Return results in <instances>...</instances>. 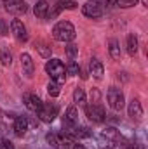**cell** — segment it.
<instances>
[{
  "instance_id": "obj_1",
  "label": "cell",
  "mask_w": 148,
  "mask_h": 149,
  "mask_svg": "<svg viewBox=\"0 0 148 149\" xmlns=\"http://www.w3.org/2000/svg\"><path fill=\"white\" fill-rule=\"evenodd\" d=\"M75 26L70 21H59L54 24L52 28V38L56 42H65V43H70L75 38Z\"/></svg>"
},
{
  "instance_id": "obj_2",
  "label": "cell",
  "mask_w": 148,
  "mask_h": 149,
  "mask_svg": "<svg viewBox=\"0 0 148 149\" xmlns=\"http://www.w3.org/2000/svg\"><path fill=\"white\" fill-rule=\"evenodd\" d=\"M45 73L51 76L52 81H56L59 85H63L66 80V68L59 59H49L45 63Z\"/></svg>"
},
{
  "instance_id": "obj_3",
  "label": "cell",
  "mask_w": 148,
  "mask_h": 149,
  "mask_svg": "<svg viewBox=\"0 0 148 149\" xmlns=\"http://www.w3.org/2000/svg\"><path fill=\"white\" fill-rule=\"evenodd\" d=\"M45 141H47V144H49L51 148H54V149H70L72 144H73V141H72L66 134H63V132H59V134L49 132V134L45 135Z\"/></svg>"
},
{
  "instance_id": "obj_4",
  "label": "cell",
  "mask_w": 148,
  "mask_h": 149,
  "mask_svg": "<svg viewBox=\"0 0 148 149\" xmlns=\"http://www.w3.org/2000/svg\"><path fill=\"white\" fill-rule=\"evenodd\" d=\"M82 14L91 19H98L105 14V7L99 3V0H89L82 5Z\"/></svg>"
},
{
  "instance_id": "obj_5",
  "label": "cell",
  "mask_w": 148,
  "mask_h": 149,
  "mask_svg": "<svg viewBox=\"0 0 148 149\" xmlns=\"http://www.w3.org/2000/svg\"><path fill=\"white\" fill-rule=\"evenodd\" d=\"M106 99H108V104H110V108L113 111H122L125 99H124V94H122L120 88L110 87L108 88V94H106Z\"/></svg>"
},
{
  "instance_id": "obj_6",
  "label": "cell",
  "mask_w": 148,
  "mask_h": 149,
  "mask_svg": "<svg viewBox=\"0 0 148 149\" xmlns=\"http://www.w3.org/2000/svg\"><path fill=\"white\" fill-rule=\"evenodd\" d=\"M85 114H87V118H89L91 121H94V123H103V121L106 120V111H105V108H103L99 102H91V104L85 108Z\"/></svg>"
},
{
  "instance_id": "obj_7",
  "label": "cell",
  "mask_w": 148,
  "mask_h": 149,
  "mask_svg": "<svg viewBox=\"0 0 148 149\" xmlns=\"http://www.w3.org/2000/svg\"><path fill=\"white\" fill-rule=\"evenodd\" d=\"M103 137L110 142V144H117V146H122V148L125 149L129 146V142H127V139L117 130V128H113V127H108V128H105L103 130Z\"/></svg>"
},
{
  "instance_id": "obj_8",
  "label": "cell",
  "mask_w": 148,
  "mask_h": 149,
  "mask_svg": "<svg viewBox=\"0 0 148 149\" xmlns=\"http://www.w3.org/2000/svg\"><path fill=\"white\" fill-rule=\"evenodd\" d=\"M4 9H5L9 14L16 16V17L28 12V5H26L25 0H5V2H4Z\"/></svg>"
},
{
  "instance_id": "obj_9",
  "label": "cell",
  "mask_w": 148,
  "mask_h": 149,
  "mask_svg": "<svg viewBox=\"0 0 148 149\" xmlns=\"http://www.w3.org/2000/svg\"><path fill=\"white\" fill-rule=\"evenodd\" d=\"M37 116L40 121H44V123H52L54 120H56V116H58V108L54 106V104H42V108L37 111Z\"/></svg>"
},
{
  "instance_id": "obj_10",
  "label": "cell",
  "mask_w": 148,
  "mask_h": 149,
  "mask_svg": "<svg viewBox=\"0 0 148 149\" xmlns=\"http://www.w3.org/2000/svg\"><path fill=\"white\" fill-rule=\"evenodd\" d=\"M78 125V109L75 106H70L65 116H63V130H70Z\"/></svg>"
},
{
  "instance_id": "obj_11",
  "label": "cell",
  "mask_w": 148,
  "mask_h": 149,
  "mask_svg": "<svg viewBox=\"0 0 148 149\" xmlns=\"http://www.w3.org/2000/svg\"><path fill=\"white\" fill-rule=\"evenodd\" d=\"M11 31H12V35L18 38L19 42H26V40H28L26 26H25L23 21H19V19H12V21H11Z\"/></svg>"
},
{
  "instance_id": "obj_12",
  "label": "cell",
  "mask_w": 148,
  "mask_h": 149,
  "mask_svg": "<svg viewBox=\"0 0 148 149\" xmlns=\"http://www.w3.org/2000/svg\"><path fill=\"white\" fill-rule=\"evenodd\" d=\"M127 114H129L132 120H136V121H140V120L143 118V106H141L140 99H136V97L131 99V102H129V106H127Z\"/></svg>"
},
{
  "instance_id": "obj_13",
  "label": "cell",
  "mask_w": 148,
  "mask_h": 149,
  "mask_svg": "<svg viewBox=\"0 0 148 149\" xmlns=\"http://www.w3.org/2000/svg\"><path fill=\"white\" fill-rule=\"evenodd\" d=\"M23 102H25V106H26L30 111H33V113H37L38 109L42 108V104H44L42 99L38 97L37 94H30V92L23 95Z\"/></svg>"
},
{
  "instance_id": "obj_14",
  "label": "cell",
  "mask_w": 148,
  "mask_h": 149,
  "mask_svg": "<svg viewBox=\"0 0 148 149\" xmlns=\"http://www.w3.org/2000/svg\"><path fill=\"white\" fill-rule=\"evenodd\" d=\"M19 59H21V70H23V73L26 74V76H33V73H35V63H33L32 56L26 54V52H23Z\"/></svg>"
},
{
  "instance_id": "obj_15",
  "label": "cell",
  "mask_w": 148,
  "mask_h": 149,
  "mask_svg": "<svg viewBox=\"0 0 148 149\" xmlns=\"http://www.w3.org/2000/svg\"><path fill=\"white\" fill-rule=\"evenodd\" d=\"M28 120H26V116H18V118H14V125H12V130H14V134H16V137H23L26 132H28Z\"/></svg>"
},
{
  "instance_id": "obj_16",
  "label": "cell",
  "mask_w": 148,
  "mask_h": 149,
  "mask_svg": "<svg viewBox=\"0 0 148 149\" xmlns=\"http://www.w3.org/2000/svg\"><path fill=\"white\" fill-rule=\"evenodd\" d=\"M89 74H91L92 78H96V80H101L103 74H105V66H103V63L98 61V59H91V63H89Z\"/></svg>"
},
{
  "instance_id": "obj_17",
  "label": "cell",
  "mask_w": 148,
  "mask_h": 149,
  "mask_svg": "<svg viewBox=\"0 0 148 149\" xmlns=\"http://www.w3.org/2000/svg\"><path fill=\"white\" fill-rule=\"evenodd\" d=\"M47 12H49V2L47 0H38V2H35L33 14L37 16L38 19H45L47 17Z\"/></svg>"
},
{
  "instance_id": "obj_18",
  "label": "cell",
  "mask_w": 148,
  "mask_h": 149,
  "mask_svg": "<svg viewBox=\"0 0 148 149\" xmlns=\"http://www.w3.org/2000/svg\"><path fill=\"white\" fill-rule=\"evenodd\" d=\"M35 49H37V52L42 56V57H45V59H49L51 57V47H49V43L47 42H44V40H37L35 42Z\"/></svg>"
},
{
  "instance_id": "obj_19",
  "label": "cell",
  "mask_w": 148,
  "mask_h": 149,
  "mask_svg": "<svg viewBox=\"0 0 148 149\" xmlns=\"http://www.w3.org/2000/svg\"><path fill=\"white\" fill-rule=\"evenodd\" d=\"M108 45H110V47H108L110 57L115 59V61H118V59H120V43H118V40H117V38H111Z\"/></svg>"
},
{
  "instance_id": "obj_20",
  "label": "cell",
  "mask_w": 148,
  "mask_h": 149,
  "mask_svg": "<svg viewBox=\"0 0 148 149\" xmlns=\"http://www.w3.org/2000/svg\"><path fill=\"white\" fill-rule=\"evenodd\" d=\"M136 52H138V37L134 33H129L127 35V54L136 56Z\"/></svg>"
},
{
  "instance_id": "obj_21",
  "label": "cell",
  "mask_w": 148,
  "mask_h": 149,
  "mask_svg": "<svg viewBox=\"0 0 148 149\" xmlns=\"http://www.w3.org/2000/svg\"><path fill=\"white\" fill-rule=\"evenodd\" d=\"M85 92H84V88H80V87H77L73 90V102L75 104H78V106H82V104H85Z\"/></svg>"
},
{
  "instance_id": "obj_22",
  "label": "cell",
  "mask_w": 148,
  "mask_h": 149,
  "mask_svg": "<svg viewBox=\"0 0 148 149\" xmlns=\"http://www.w3.org/2000/svg\"><path fill=\"white\" fill-rule=\"evenodd\" d=\"M47 94H49L51 97H58V95L61 94V85L51 80V81L47 83Z\"/></svg>"
},
{
  "instance_id": "obj_23",
  "label": "cell",
  "mask_w": 148,
  "mask_h": 149,
  "mask_svg": "<svg viewBox=\"0 0 148 149\" xmlns=\"http://www.w3.org/2000/svg\"><path fill=\"white\" fill-rule=\"evenodd\" d=\"M77 2L75 0H59L58 3H56V7L59 9V10H65V9H68V10H73V9H77Z\"/></svg>"
},
{
  "instance_id": "obj_24",
  "label": "cell",
  "mask_w": 148,
  "mask_h": 149,
  "mask_svg": "<svg viewBox=\"0 0 148 149\" xmlns=\"http://www.w3.org/2000/svg\"><path fill=\"white\" fill-rule=\"evenodd\" d=\"M0 63H2V66H11L12 64V56H11L9 50H2L0 52Z\"/></svg>"
},
{
  "instance_id": "obj_25",
  "label": "cell",
  "mask_w": 148,
  "mask_h": 149,
  "mask_svg": "<svg viewBox=\"0 0 148 149\" xmlns=\"http://www.w3.org/2000/svg\"><path fill=\"white\" fill-rule=\"evenodd\" d=\"M66 56H68L70 59H75V57L78 56V47H77L75 43H72V42L66 45Z\"/></svg>"
},
{
  "instance_id": "obj_26",
  "label": "cell",
  "mask_w": 148,
  "mask_h": 149,
  "mask_svg": "<svg viewBox=\"0 0 148 149\" xmlns=\"http://www.w3.org/2000/svg\"><path fill=\"white\" fill-rule=\"evenodd\" d=\"M138 3V0H117L115 5L120 7V9H129V7H134Z\"/></svg>"
},
{
  "instance_id": "obj_27",
  "label": "cell",
  "mask_w": 148,
  "mask_h": 149,
  "mask_svg": "<svg viewBox=\"0 0 148 149\" xmlns=\"http://www.w3.org/2000/svg\"><path fill=\"white\" fill-rule=\"evenodd\" d=\"M66 73H68V74H73V76H75V74H80V66H78L75 61H72V63L66 66Z\"/></svg>"
},
{
  "instance_id": "obj_28",
  "label": "cell",
  "mask_w": 148,
  "mask_h": 149,
  "mask_svg": "<svg viewBox=\"0 0 148 149\" xmlns=\"http://www.w3.org/2000/svg\"><path fill=\"white\" fill-rule=\"evenodd\" d=\"M0 149H14V144L9 139H2L0 137Z\"/></svg>"
},
{
  "instance_id": "obj_29",
  "label": "cell",
  "mask_w": 148,
  "mask_h": 149,
  "mask_svg": "<svg viewBox=\"0 0 148 149\" xmlns=\"http://www.w3.org/2000/svg\"><path fill=\"white\" fill-rule=\"evenodd\" d=\"M0 35L2 37H7L9 35V26H7V23L4 19H0Z\"/></svg>"
},
{
  "instance_id": "obj_30",
  "label": "cell",
  "mask_w": 148,
  "mask_h": 149,
  "mask_svg": "<svg viewBox=\"0 0 148 149\" xmlns=\"http://www.w3.org/2000/svg\"><path fill=\"white\" fill-rule=\"evenodd\" d=\"M115 2H117V0H99V3L105 7V10H106L108 7H111V5H115Z\"/></svg>"
},
{
  "instance_id": "obj_31",
  "label": "cell",
  "mask_w": 148,
  "mask_h": 149,
  "mask_svg": "<svg viewBox=\"0 0 148 149\" xmlns=\"http://www.w3.org/2000/svg\"><path fill=\"white\" fill-rule=\"evenodd\" d=\"M26 120H28V127H35V128L38 127V120L37 118H28V116H26Z\"/></svg>"
},
{
  "instance_id": "obj_32",
  "label": "cell",
  "mask_w": 148,
  "mask_h": 149,
  "mask_svg": "<svg viewBox=\"0 0 148 149\" xmlns=\"http://www.w3.org/2000/svg\"><path fill=\"white\" fill-rule=\"evenodd\" d=\"M70 149H85V146H84V144H78V142H73Z\"/></svg>"
},
{
  "instance_id": "obj_33",
  "label": "cell",
  "mask_w": 148,
  "mask_h": 149,
  "mask_svg": "<svg viewBox=\"0 0 148 149\" xmlns=\"http://www.w3.org/2000/svg\"><path fill=\"white\" fill-rule=\"evenodd\" d=\"M125 149H143V146L141 144H129Z\"/></svg>"
},
{
  "instance_id": "obj_34",
  "label": "cell",
  "mask_w": 148,
  "mask_h": 149,
  "mask_svg": "<svg viewBox=\"0 0 148 149\" xmlns=\"http://www.w3.org/2000/svg\"><path fill=\"white\" fill-rule=\"evenodd\" d=\"M141 5L143 7H148V0H141Z\"/></svg>"
},
{
  "instance_id": "obj_35",
  "label": "cell",
  "mask_w": 148,
  "mask_h": 149,
  "mask_svg": "<svg viewBox=\"0 0 148 149\" xmlns=\"http://www.w3.org/2000/svg\"><path fill=\"white\" fill-rule=\"evenodd\" d=\"M4 2H5V0H0V7H4Z\"/></svg>"
},
{
  "instance_id": "obj_36",
  "label": "cell",
  "mask_w": 148,
  "mask_h": 149,
  "mask_svg": "<svg viewBox=\"0 0 148 149\" xmlns=\"http://www.w3.org/2000/svg\"><path fill=\"white\" fill-rule=\"evenodd\" d=\"M30 2H38V0H30Z\"/></svg>"
}]
</instances>
